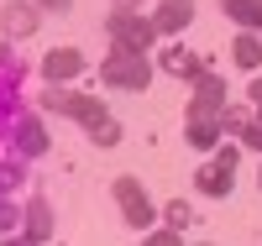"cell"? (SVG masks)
Returning a JSON list of instances; mask_svg holds the SVG:
<instances>
[{"instance_id":"cell-18","label":"cell","mask_w":262,"mask_h":246,"mask_svg":"<svg viewBox=\"0 0 262 246\" xmlns=\"http://www.w3.org/2000/svg\"><path fill=\"white\" fill-rule=\"evenodd\" d=\"M21 210L27 205H16L11 194H0V231H21Z\"/></svg>"},{"instance_id":"cell-22","label":"cell","mask_w":262,"mask_h":246,"mask_svg":"<svg viewBox=\"0 0 262 246\" xmlns=\"http://www.w3.org/2000/svg\"><path fill=\"white\" fill-rule=\"evenodd\" d=\"M247 95H252V105H257V110H262V74H257V79H252V89H247Z\"/></svg>"},{"instance_id":"cell-11","label":"cell","mask_w":262,"mask_h":246,"mask_svg":"<svg viewBox=\"0 0 262 246\" xmlns=\"http://www.w3.org/2000/svg\"><path fill=\"white\" fill-rule=\"evenodd\" d=\"M42 74H48V84H69V79L84 74V53L79 48H53L42 58Z\"/></svg>"},{"instance_id":"cell-3","label":"cell","mask_w":262,"mask_h":246,"mask_svg":"<svg viewBox=\"0 0 262 246\" xmlns=\"http://www.w3.org/2000/svg\"><path fill=\"white\" fill-rule=\"evenodd\" d=\"M100 79H105V84H116V89H147V79H152V63H147V53L116 48V53H105V63H100Z\"/></svg>"},{"instance_id":"cell-6","label":"cell","mask_w":262,"mask_h":246,"mask_svg":"<svg viewBox=\"0 0 262 246\" xmlns=\"http://www.w3.org/2000/svg\"><path fill=\"white\" fill-rule=\"evenodd\" d=\"M231 178H236V147L226 142V147H215V158L200 173H194V189L210 194V199H221V194H231Z\"/></svg>"},{"instance_id":"cell-21","label":"cell","mask_w":262,"mask_h":246,"mask_svg":"<svg viewBox=\"0 0 262 246\" xmlns=\"http://www.w3.org/2000/svg\"><path fill=\"white\" fill-rule=\"evenodd\" d=\"M179 236H184V231H173V226H163V231H152V241H158V246H173Z\"/></svg>"},{"instance_id":"cell-2","label":"cell","mask_w":262,"mask_h":246,"mask_svg":"<svg viewBox=\"0 0 262 246\" xmlns=\"http://www.w3.org/2000/svg\"><path fill=\"white\" fill-rule=\"evenodd\" d=\"M105 37H111L116 48H131V53H152V42H158V27H152V16L116 6L111 16H105Z\"/></svg>"},{"instance_id":"cell-17","label":"cell","mask_w":262,"mask_h":246,"mask_svg":"<svg viewBox=\"0 0 262 246\" xmlns=\"http://www.w3.org/2000/svg\"><path fill=\"white\" fill-rule=\"evenodd\" d=\"M21 163H27V158H16V152L0 163V194H16V189H21V178H27V168H21Z\"/></svg>"},{"instance_id":"cell-16","label":"cell","mask_w":262,"mask_h":246,"mask_svg":"<svg viewBox=\"0 0 262 246\" xmlns=\"http://www.w3.org/2000/svg\"><path fill=\"white\" fill-rule=\"evenodd\" d=\"M226 16L247 32H262V0H226Z\"/></svg>"},{"instance_id":"cell-10","label":"cell","mask_w":262,"mask_h":246,"mask_svg":"<svg viewBox=\"0 0 262 246\" xmlns=\"http://www.w3.org/2000/svg\"><path fill=\"white\" fill-rule=\"evenodd\" d=\"M21 241H53V205L42 194H32L27 199V210H21Z\"/></svg>"},{"instance_id":"cell-24","label":"cell","mask_w":262,"mask_h":246,"mask_svg":"<svg viewBox=\"0 0 262 246\" xmlns=\"http://www.w3.org/2000/svg\"><path fill=\"white\" fill-rule=\"evenodd\" d=\"M116 6H126V11H137V6H142V0H116Z\"/></svg>"},{"instance_id":"cell-23","label":"cell","mask_w":262,"mask_h":246,"mask_svg":"<svg viewBox=\"0 0 262 246\" xmlns=\"http://www.w3.org/2000/svg\"><path fill=\"white\" fill-rule=\"evenodd\" d=\"M37 6H42V11H63V6H69V0H37Z\"/></svg>"},{"instance_id":"cell-13","label":"cell","mask_w":262,"mask_h":246,"mask_svg":"<svg viewBox=\"0 0 262 246\" xmlns=\"http://www.w3.org/2000/svg\"><path fill=\"white\" fill-rule=\"evenodd\" d=\"M194 16V0H158V11H152V27H158V37H173L184 32Z\"/></svg>"},{"instance_id":"cell-15","label":"cell","mask_w":262,"mask_h":246,"mask_svg":"<svg viewBox=\"0 0 262 246\" xmlns=\"http://www.w3.org/2000/svg\"><path fill=\"white\" fill-rule=\"evenodd\" d=\"M231 58H236V69H257V63H262V37L242 27V37L231 42Z\"/></svg>"},{"instance_id":"cell-12","label":"cell","mask_w":262,"mask_h":246,"mask_svg":"<svg viewBox=\"0 0 262 246\" xmlns=\"http://www.w3.org/2000/svg\"><path fill=\"white\" fill-rule=\"evenodd\" d=\"M184 137H189V147L215 152L221 137H226V121H221V116H189V121H184Z\"/></svg>"},{"instance_id":"cell-25","label":"cell","mask_w":262,"mask_h":246,"mask_svg":"<svg viewBox=\"0 0 262 246\" xmlns=\"http://www.w3.org/2000/svg\"><path fill=\"white\" fill-rule=\"evenodd\" d=\"M257 184H262V173H257Z\"/></svg>"},{"instance_id":"cell-8","label":"cell","mask_w":262,"mask_h":246,"mask_svg":"<svg viewBox=\"0 0 262 246\" xmlns=\"http://www.w3.org/2000/svg\"><path fill=\"white\" fill-rule=\"evenodd\" d=\"M6 137H11V152H16V158H42V152H48V131H42V121L27 116V110L11 121Z\"/></svg>"},{"instance_id":"cell-19","label":"cell","mask_w":262,"mask_h":246,"mask_svg":"<svg viewBox=\"0 0 262 246\" xmlns=\"http://www.w3.org/2000/svg\"><path fill=\"white\" fill-rule=\"evenodd\" d=\"M189 220H194V210L184 205V199H173V205H168V226L173 231H189Z\"/></svg>"},{"instance_id":"cell-20","label":"cell","mask_w":262,"mask_h":246,"mask_svg":"<svg viewBox=\"0 0 262 246\" xmlns=\"http://www.w3.org/2000/svg\"><path fill=\"white\" fill-rule=\"evenodd\" d=\"M242 142L262 152V110H252V121H247V131H242Z\"/></svg>"},{"instance_id":"cell-7","label":"cell","mask_w":262,"mask_h":246,"mask_svg":"<svg viewBox=\"0 0 262 246\" xmlns=\"http://www.w3.org/2000/svg\"><path fill=\"white\" fill-rule=\"evenodd\" d=\"M226 84H221V74H200L194 79V89H189V116H226Z\"/></svg>"},{"instance_id":"cell-14","label":"cell","mask_w":262,"mask_h":246,"mask_svg":"<svg viewBox=\"0 0 262 246\" xmlns=\"http://www.w3.org/2000/svg\"><path fill=\"white\" fill-rule=\"evenodd\" d=\"M158 63H163V74H173V79H200V74H205V63L194 58L189 48H179V42H173V48H163Z\"/></svg>"},{"instance_id":"cell-5","label":"cell","mask_w":262,"mask_h":246,"mask_svg":"<svg viewBox=\"0 0 262 246\" xmlns=\"http://www.w3.org/2000/svg\"><path fill=\"white\" fill-rule=\"evenodd\" d=\"M111 194H116V205H121V220H126L131 231H147L152 220H158V205L147 199V189H142L131 173H126V178H116V184H111Z\"/></svg>"},{"instance_id":"cell-9","label":"cell","mask_w":262,"mask_h":246,"mask_svg":"<svg viewBox=\"0 0 262 246\" xmlns=\"http://www.w3.org/2000/svg\"><path fill=\"white\" fill-rule=\"evenodd\" d=\"M37 21H42V6H37V0H11V6H0V32H6L11 42H16V37H32Z\"/></svg>"},{"instance_id":"cell-4","label":"cell","mask_w":262,"mask_h":246,"mask_svg":"<svg viewBox=\"0 0 262 246\" xmlns=\"http://www.w3.org/2000/svg\"><path fill=\"white\" fill-rule=\"evenodd\" d=\"M21 79H27V63L0 42V131H11V121L21 116Z\"/></svg>"},{"instance_id":"cell-1","label":"cell","mask_w":262,"mask_h":246,"mask_svg":"<svg viewBox=\"0 0 262 246\" xmlns=\"http://www.w3.org/2000/svg\"><path fill=\"white\" fill-rule=\"evenodd\" d=\"M42 110L79 121L84 131H90V142H95V147H116V142H121V121H116V116H111V110H105L95 95H74V89L53 84L48 95H42Z\"/></svg>"}]
</instances>
